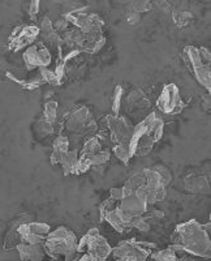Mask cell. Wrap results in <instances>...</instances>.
Returning a JSON list of instances; mask_svg holds the SVG:
<instances>
[{
  "mask_svg": "<svg viewBox=\"0 0 211 261\" xmlns=\"http://www.w3.org/2000/svg\"><path fill=\"white\" fill-rule=\"evenodd\" d=\"M170 247L176 252H185L189 256L210 260V222L202 225L193 218L177 225L171 235Z\"/></svg>",
  "mask_w": 211,
  "mask_h": 261,
  "instance_id": "6da1fadb",
  "label": "cell"
},
{
  "mask_svg": "<svg viewBox=\"0 0 211 261\" xmlns=\"http://www.w3.org/2000/svg\"><path fill=\"white\" fill-rule=\"evenodd\" d=\"M164 123L155 113L146 115L137 125L129 143V154L132 157H143L149 154L155 144L163 136Z\"/></svg>",
  "mask_w": 211,
  "mask_h": 261,
  "instance_id": "7a4b0ae2",
  "label": "cell"
},
{
  "mask_svg": "<svg viewBox=\"0 0 211 261\" xmlns=\"http://www.w3.org/2000/svg\"><path fill=\"white\" fill-rule=\"evenodd\" d=\"M45 252L54 260L64 257V261H77L81 257L78 253V239L76 234L68 227L60 226L51 231L43 244Z\"/></svg>",
  "mask_w": 211,
  "mask_h": 261,
  "instance_id": "3957f363",
  "label": "cell"
},
{
  "mask_svg": "<svg viewBox=\"0 0 211 261\" xmlns=\"http://www.w3.org/2000/svg\"><path fill=\"white\" fill-rule=\"evenodd\" d=\"M182 58L184 60L187 68L189 69L197 83L211 92V55L210 50L206 47H196V46H187L183 50Z\"/></svg>",
  "mask_w": 211,
  "mask_h": 261,
  "instance_id": "277c9868",
  "label": "cell"
},
{
  "mask_svg": "<svg viewBox=\"0 0 211 261\" xmlns=\"http://www.w3.org/2000/svg\"><path fill=\"white\" fill-rule=\"evenodd\" d=\"M142 171L143 183L136 191H140L145 195L149 205L164 200L167 195V186L172 180L170 170L164 166H154L143 169Z\"/></svg>",
  "mask_w": 211,
  "mask_h": 261,
  "instance_id": "5b68a950",
  "label": "cell"
},
{
  "mask_svg": "<svg viewBox=\"0 0 211 261\" xmlns=\"http://www.w3.org/2000/svg\"><path fill=\"white\" fill-rule=\"evenodd\" d=\"M77 251L81 255L85 252L94 261H106L111 256L112 247L108 244L107 239L99 232L98 228H90L78 241Z\"/></svg>",
  "mask_w": 211,
  "mask_h": 261,
  "instance_id": "8992f818",
  "label": "cell"
},
{
  "mask_svg": "<svg viewBox=\"0 0 211 261\" xmlns=\"http://www.w3.org/2000/svg\"><path fill=\"white\" fill-rule=\"evenodd\" d=\"M155 244L150 242L128 239L122 241L112 248L113 261H145L154 251Z\"/></svg>",
  "mask_w": 211,
  "mask_h": 261,
  "instance_id": "52a82bcc",
  "label": "cell"
},
{
  "mask_svg": "<svg viewBox=\"0 0 211 261\" xmlns=\"http://www.w3.org/2000/svg\"><path fill=\"white\" fill-rule=\"evenodd\" d=\"M64 125L68 132L78 136H89L97 130L96 119L86 106H77L67 114Z\"/></svg>",
  "mask_w": 211,
  "mask_h": 261,
  "instance_id": "ba28073f",
  "label": "cell"
},
{
  "mask_svg": "<svg viewBox=\"0 0 211 261\" xmlns=\"http://www.w3.org/2000/svg\"><path fill=\"white\" fill-rule=\"evenodd\" d=\"M106 123L110 129V137L113 145L125 146L129 149V143L134 129V125L132 124L131 120L125 116L107 115Z\"/></svg>",
  "mask_w": 211,
  "mask_h": 261,
  "instance_id": "9c48e42d",
  "label": "cell"
},
{
  "mask_svg": "<svg viewBox=\"0 0 211 261\" xmlns=\"http://www.w3.org/2000/svg\"><path fill=\"white\" fill-rule=\"evenodd\" d=\"M187 105L183 102L180 97V90H178L176 84H167L163 86L161 94L157 99V107L161 113L166 115H177L182 114Z\"/></svg>",
  "mask_w": 211,
  "mask_h": 261,
  "instance_id": "30bf717a",
  "label": "cell"
},
{
  "mask_svg": "<svg viewBox=\"0 0 211 261\" xmlns=\"http://www.w3.org/2000/svg\"><path fill=\"white\" fill-rule=\"evenodd\" d=\"M39 37V28L37 25H21L13 29L8 38V48L13 53L25 50L36 43Z\"/></svg>",
  "mask_w": 211,
  "mask_h": 261,
  "instance_id": "8fae6325",
  "label": "cell"
},
{
  "mask_svg": "<svg viewBox=\"0 0 211 261\" xmlns=\"http://www.w3.org/2000/svg\"><path fill=\"white\" fill-rule=\"evenodd\" d=\"M22 59L29 71H34L36 68H47L52 62L50 50L42 41H37L36 43L25 48Z\"/></svg>",
  "mask_w": 211,
  "mask_h": 261,
  "instance_id": "7c38bea8",
  "label": "cell"
},
{
  "mask_svg": "<svg viewBox=\"0 0 211 261\" xmlns=\"http://www.w3.org/2000/svg\"><path fill=\"white\" fill-rule=\"evenodd\" d=\"M68 20V22H72L75 25L76 29L80 30L83 34H92V33H102L104 28L103 18L99 17L96 13L87 12H78L75 15L64 16Z\"/></svg>",
  "mask_w": 211,
  "mask_h": 261,
  "instance_id": "4fadbf2b",
  "label": "cell"
},
{
  "mask_svg": "<svg viewBox=\"0 0 211 261\" xmlns=\"http://www.w3.org/2000/svg\"><path fill=\"white\" fill-rule=\"evenodd\" d=\"M57 119V102L56 101H47L43 107V114H42V119L39 122V128L43 134L48 135L51 132H54V125L56 123Z\"/></svg>",
  "mask_w": 211,
  "mask_h": 261,
  "instance_id": "5bb4252c",
  "label": "cell"
},
{
  "mask_svg": "<svg viewBox=\"0 0 211 261\" xmlns=\"http://www.w3.org/2000/svg\"><path fill=\"white\" fill-rule=\"evenodd\" d=\"M184 188L187 192L208 195L210 193V181L205 175L199 174H189L184 178Z\"/></svg>",
  "mask_w": 211,
  "mask_h": 261,
  "instance_id": "9a60e30c",
  "label": "cell"
},
{
  "mask_svg": "<svg viewBox=\"0 0 211 261\" xmlns=\"http://www.w3.org/2000/svg\"><path fill=\"white\" fill-rule=\"evenodd\" d=\"M16 249L21 261H42L46 253L43 244L21 243L16 247Z\"/></svg>",
  "mask_w": 211,
  "mask_h": 261,
  "instance_id": "2e32d148",
  "label": "cell"
},
{
  "mask_svg": "<svg viewBox=\"0 0 211 261\" xmlns=\"http://www.w3.org/2000/svg\"><path fill=\"white\" fill-rule=\"evenodd\" d=\"M106 45V37L103 33H92V34H83L82 41H81L80 51L81 53L97 54L102 50V47Z\"/></svg>",
  "mask_w": 211,
  "mask_h": 261,
  "instance_id": "e0dca14e",
  "label": "cell"
},
{
  "mask_svg": "<svg viewBox=\"0 0 211 261\" xmlns=\"http://www.w3.org/2000/svg\"><path fill=\"white\" fill-rule=\"evenodd\" d=\"M127 103H128L129 113L132 114H140L150 107L149 99L141 89L132 90L127 98Z\"/></svg>",
  "mask_w": 211,
  "mask_h": 261,
  "instance_id": "ac0fdd59",
  "label": "cell"
},
{
  "mask_svg": "<svg viewBox=\"0 0 211 261\" xmlns=\"http://www.w3.org/2000/svg\"><path fill=\"white\" fill-rule=\"evenodd\" d=\"M69 150V140L67 136H57L52 144V151H51L50 162L51 165H59L62 158L66 155Z\"/></svg>",
  "mask_w": 211,
  "mask_h": 261,
  "instance_id": "d6986e66",
  "label": "cell"
},
{
  "mask_svg": "<svg viewBox=\"0 0 211 261\" xmlns=\"http://www.w3.org/2000/svg\"><path fill=\"white\" fill-rule=\"evenodd\" d=\"M78 163V153L77 150H68L66 155L62 158L59 165H62L63 174L64 176L76 175V170H77Z\"/></svg>",
  "mask_w": 211,
  "mask_h": 261,
  "instance_id": "ffe728a7",
  "label": "cell"
},
{
  "mask_svg": "<svg viewBox=\"0 0 211 261\" xmlns=\"http://www.w3.org/2000/svg\"><path fill=\"white\" fill-rule=\"evenodd\" d=\"M82 158H85V160L89 162L90 169H94L96 171H103L104 166H106L108 161H110V151L101 150L99 153H97V154Z\"/></svg>",
  "mask_w": 211,
  "mask_h": 261,
  "instance_id": "44dd1931",
  "label": "cell"
},
{
  "mask_svg": "<svg viewBox=\"0 0 211 261\" xmlns=\"http://www.w3.org/2000/svg\"><path fill=\"white\" fill-rule=\"evenodd\" d=\"M6 76L9 79V80H12L13 83H16L17 85H20L22 89H26V90H36V89H38L42 84H45L39 74L38 76H36V77L30 79V80H20V79L16 77L15 74L11 73V72H7Z\"/></svg>",
  "mask_w": 211,
  "mask_h": 261,
  "instance_id": "7402d4cb",
  "label": "cell"
},
{
  "mask_svg": "<svg viewBox=\"0 0 211 261\" xmlns=\"http://www.w3.org/2000/svg\"><path fill=\"white\" fill-rule=\"evenodd\" d=\"M102 150L101 141H99L98 137H90L89 140H86V143L83 144V148L81 150L80 157H90V155H94L97 153Z\"/></svg>",
  "mask_w": 211,
  "mask_h": 261,
  "instance_id": "603a6c76",
  "label": "cell"
},
{
  "mask_svg": "<svg viewBox=\"0 0 211 261\" xmlns=\"http://www.w3.org/2000/svg\"><path fill=\"white\" fill-rule=\"evenodd\" d=\"M150 256H152V258L154 261H180L176 251H173L171 247H167L164 249H158V251H153Z\"/></svg>",
  "mask_w": 211,
  "mask_h": 261,
  "instance_id": "cb8c5ba5",
  "label": "cell"
},
{
  "mask_svg": "<svg viewBox=\"0 0 211 261\" xmlns=\"http://www.w3.org/2000/svg\"><path fill=\"white\" fill-rule=\"evenodd\" d=\"M172 18L177 27L184 28L191 22L193 15L188 11H172Z\"/></svg>",
  "mask_w": 211,
  "mask_h": 261,
  "instance_id": "d4e9b609",
  "label": "cell"
},
{
  "mask_svg": "<svg viewBox=\"0 0 211 261\" xmlns=\"http://www.w3.org/2000/svg\"><path fill=\"white\" fill-rule=\"evenodd\" d=\"M39 76L42 77L43 83L50 84V85L57 86L62 84V81L57 79V76L55 74L54 71H50L48 68H39Z\"/></svg>",
  "mask_w": 211,
  "mask_h": 261,
  "instance_id": "484cf974",
  "label": "cell"
},
{
  "mask_svg": "<svg viewBox=\"0 0 211 261\" xmlns=\"http://www.w3.org/2000/svg\"><path fill=\"white\" fill-rule=\"evenodd\" d=\"M152 7L153 4L150 2H132V3L128 4V11L141 15L143 12L152 11Z\"/></svg>",
  "mask_w": 211,
  "mask_h": 261,
  "instance_id": "4316f807",
  "label": "cell"
},
{
  "mask_svg": "<svg viewBox=\"0 0 211 261\" xmlns=\"http://www.w3.org/2000/svg\"><path fill=\"white\" fill-rule=\"evenodd\" d=\"M123 101V86L117 85L113 90V97H112V113L113 115H119L120 114V107H122Z\"/></svg>",
  "mask_w": 211,
  "mask_h": 261,
  "instance_id": "83f0119b",
  "label": "cell"
},
{
  "mask_svg": "<svg viewBox=\"0 0 211 261\" xmlns=\"http://www.w3.org/2000/svg\"><path fill=\"white\" fill-rule=\"evenodd\" d=\"M113 154L120 162L125 163V165H128L129 161H131V154H129V149L125 148V146H120V145H115L112 149Z\"/></svg>",
  "mask_w": 211,
  "mask_h": 261,
  "instance_id": "f1b7e54d",
  "label": "cell"
},
{
  "mask_svg": "<svg viewBox=\"0 0 211 261\" xmlns=\"http://www.w3.org/2000/svg\"><path fill=\"white\" fill-rule=\"evenodd\" d=\"M68 20H67L66 17H64V16H62V17H59L57 18L56 21H55L54 24V30L56 33H60V32H67V28H68Z\"/></svg>",
  "mask_w": 211,
  "mask_h": 261,
  "instance_id": "f546056e",
  "label": "cell"
},
{
  "mask_svg": "<svg viewBox=\"0 0 211 261\" xmlns=\"http://www.w3.org/2000/svg\"><path fill=\"white\" fill-rule=\"evenodd\" d=\"M39 6H41L39 2H32V3L29 4V16L33 21L37 20V16H38L39 13Z\"/></svg>",
  "mask_w": 211,
  "mask_h": 261,
  "instance_id": "4dcf8cb0",
  "label": "cell"
},
{
  "mask_svg": "<svg viewBox=\"0 0 211 261\" xmlns=\"http://www.w3.org/2000/svg\"><path fill=\"white\" fill-rule=\"evenodd\" d=\"M127 20H128V22L131 25L138 24V22H140V20H141V15H138V13L129 12V11H127Z\"/></svg>",
  "mask_w": 211,
  "mask_h": 261,
  "instance_id": "1f68e13d",
  "label": "cell"
},
{
  "mask_svg": "<svg viewBox=\"0 0 211 261\" xmlns=\"http://www.w3.org/2000/svg\"><path fill=\"white\" fill-rule=\"evenodd\" d=\"M157 6L161 7V8L164 11V12H167V11H172V9H171L170 3H167V2H158Z\"/></svg>",
  "mask_w": 211,
  "mask_h": 261,
  "instance_id": "d6a6232c",
  "label": "cell"
},
{
  "mask_svg": "<svg viewBox=\"0 0 211 261\" xmlns=\"http://www.w3.org/2000/svg\"><path fill=\"white\" fill-rule=\"evenodd\" d=\"M203 107H205V111L210 110V97H205V102H203Z\"/></svg>",
  "mask_w": 211,
  "mask_h": 261,
  "instance_id": "836d02e7",
  "label": "cell"
},
{
  "mask_svg": "<svg viewBox=\"0 0 211 261\" xmlns=\"http://www.w3.org/2000/svg\"><path fill=\"white\" fill-rule=\"evenodd\" d=\"M77 261H94V260H93V258L90 257V256H87L86 253H82V256H81V257L78 258Z\"/></svg>",
  "mask_w": 211,
  "mask_h": 261,
  "instance_id": "e575fe53",
  "label": "cell"
}]
</instances>
